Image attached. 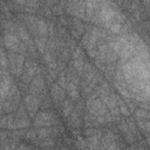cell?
Listing matches in <instances>:
<instances>
[{"label": "cell", "instance_id": "cell-10", "mask_svg": "<svg viewBox=\"0 0 150 150\" xmlns=\"http://www.w3.org/2000/svg\"><path fill=\"white\" fill-rule=\"evenodd\" d=\"M43 61H45V63H46L50 69H56V68H57V62H56L55 57H54L53 54H52L50 52H48V50H46V52L43 53Z\"/></svg>", "mask_w": 150, "mask_h": 150}, {"label": "cell", "instance_id": "cell-18", "mask_svg": "<svg viewBox=\"0 0 150 150\" xmlns=\"http://www.w3.org/2000/svg\"><path fill=\"white\" fill-rule=\"evenodd\" d=\"M62 89H64L66 90V88H67V80H66V75L63 74V73H61L60 75H59V79H57V82H56Z\"/></svg>", "mask_w": 150, "mask_h": 150}, {"label": "cell", "instance_id": "cell-24", "mask_svg": "<svg viewBox=\"0 0 150 150\" xmlns=\"http://www.w3.org/2000/svg\"><path fill=\"white\" fill-rule=\"evenodd\" d=\"M84 1H94V2H96L97 0H84Z\"/></svg>", "mask_w": 150, "mask_h": 150}, {"label": "cell", "instance_id": "cell-20", "mask_svg": "<svg viewBox=\"0 0 150 150\" xmlns=\"http://www.w3.org/2000/svg\"><path fill=\"white\" fill-rule=\"evenodd\" d=\"M75 59H83V52L80 47H76L73 53V60H75Z\"/></svg>", "mask_w": 150, "mask_h": 150}, {"label": "cell", "instance_id": "cell-4", "mask_svg": "<svg viewBox=\"0 0 150 150\" xmlns=\"http://www.w3.org/2000/svg\"><path fill=\"white\" fill-rule=\"evenodd\" d=\"M23 102H25V107L27 111L30 112V115H34L40 107V98L36 96V94H32V93L27 94L25 96Z\"/></svg>", "mask_w": 150, "mask_h": 150}, {"label": "cell", "instance_id": "cell-12", "mask_svg": "<svg viewBox=\"0 0 150 150\" xmlns=\"http://www.w3.org/2000/svg\"><path fill=\"white\" fill-rule=\"evenodd\" d=\"M16 66H15V74L18 76H21V73H22V69H23V64H25V56L22 53H18L16 54Z\"/></svg>", "mask_w": 150, "mask_h": 150}, {"label": "cell", "instance_id": "cell-1", "mask_svg": "<svg viewBox=\"0 0 150 150\" xmlns=\"http://www.w3.org/2000/svg\"><path fill=\"white\" fill-rule=\"evenodd\" d=\"M4 45L9 52H14V53H25L27 49V47H25L22 41L19 39V36L14 32H6L5 33Z\"/></svg>", "mask_w": 150, "mask_h": 150}, {"label": "cell", "instance_id": "cell-11", "mask_svg": "<svg viewBox=\"0 0 150 150\" xmlns=\"http://www.w3.org/2000/svg\"><path fill=\"white\" fill-rule=\"evenodd\" d=\"M35 46H36V49L41 54H43L47 50V47H48L47 38L46 36H36L35 38Z\"/></svg>", "mask_w": 150, "mask_h": 150}, {"label": "cell", "instance_id": "cell-19", "mask_svg": "<svg viewBox=\"0 0 150 150\" xmlns=\"http://www.w3.org/2000/svg\"><path fill=\"white\" fill-rule=\"evenodd\" d=\"M7 62H8V59L5 54V52L2 49H0V66L2 68H6L7 67Z\"/></svg>", "mask_w": 150, "mask_h": 150}, {"label": "cell", "instance_id": "cell-23", "mask_svg": "<svg viewBox=\"0 0 150 150\" xmlns=\"http://www.w3.org/2000/svg\"><path fill=\"white\" fill-rule=\"evenodd\" d=\"M13 1L18 5H25L26 4V0H13Z\"/></svg>", "mask_w": 150, "mask_h": 150}, {"label": "cell", "instance_id": "cell-7", "mask_svg": "<svg viewBox=\"0 0 150 150\" xmlns=\"http://www.w3.org/2000/svg\"><path fill=\"white\" fill-rule=\"evenodd\" d=\"M11 86L12 82L9 80V77H7L6 75H2L0 79V98H6L11 91Z\"/></svg>", "mask_w": 150, "mask_h": 150}, {"label": "cell", "instance_id": "cell-6", "mask_svg": "<svg viewBox=\"0 0 150 150\" xmlns=\"http://www.w3.org/2000/svg\"><path fill=\"white\" fill-rule=\"evenodd\" d=\"M50 95H52L53 101L55 103H59L66 98V90L62 89L57 83H54L52 86V89H50Z\"/></svg>", "mask_w": 150, "mask_h": 150}, {"label": "cell", "instance_id": "cell-15", "mask_svg": "<svg viewBox=\"0 0 150 150\" xmlns=\"http://www.w3.org/2000/svg\"><path fill=\"white\" fill-rule=\"evenodd\" d=\"M135 117L136 121H148L149 120V112L148 109H137L135 111Z\"/></svg>", "mask_w": 150, "mask_h": 150}, {"label": "cell", "instance_id": "cell-25", "mask_svg": "<svg viewBox=\"0 0 150 150\" xmlns=\"http://www.w3.org/2000/svg\"><path fill=\"white\" fill-rule=\"evenodd\" d=\"M117 1H120V2H122V1H124V0H117Z\"/></svg>", "mask_w": 150, "mask_h": 150}, {"label": "cell", "instance_id": "cell-16", "mask_svg": "<svg viewBox=\"0 0 150 150\" xmlns=\"http://www.w3.org/2000/svg\"><path fill=\"white\" fill-rule=\"evenodd\" d=\"M117 104H118V110H120V112L122 114V115H124V116H129V109H128V107L125 105V103L121 100V98H118L117 97Z\"/></svg>", "mask_w": 150, "mask_h": 150}, {"label": "cell", "instance_id": "cell-5", "mask_svg": "<svg viewBox=\"0 0 150 150\" xmlns=\"http://www.w3.org/2000/svg\"><path fill=\"white\" fill-rule=\"evenodd\" d=\"M45 80L42 77L41 74H36L33 80L30 81V86H29V91L32 94H40L43 89H45Z\"/></svg>", "mask_w": 150, "mask_h": 150}, {"label": "cell", "instance_id": "cell-9", "mask_svg": "<svg viewBox=\"0 0 150 150\" xmlns=\"http://www.w3.org/2000/svg\"><path fill=\"white\" fill-rule=\"evenodd\" d=\"M68 118H69V125L71 127V128H79L80 125H81V118H80V112L77 111V110H73L71 112H70V115L68 116Z\"/></svg>", "mask_w": 150, "mask_h": 150}, {"label": "cell", "instance_id": "cell-21", "mask_svg": "<svg viewBox=\"0 0 150 150\" xmlns=\"http://www.w3.org/2000/svg\"><path fill=\"white\" fill-rule=\"evenodd\" d=\"M25 5H27L29 8H38L39 7L38 0H26V4Z\"/></svg>", "mask_w": 150, "mask_h": 150}, {"label": "cell", "instance_id": "cell-22", "mask_svg": "<svg viewBox=\"0 0 150 150\" xmlns=\"http://www.w3.org/2000/svg\"><path fill=\"white\" fill-rule=\"evenodd\" d=\"M53 145H54V143H53V141H52L50 138H48V139L46 138L45 142L42 143V146H45V148H46V146H47V148H50V146H53Z\"/></svg>", "mask_w": 150, "mask_h": 150}, {"label": "cell", "instance_id": "cell-8", "mask_svg": "<svg viewBox=\"0 0 150 150\" xmlns=\"http://www.w3.org/2000/svg\"><path fill=\"white\" fill-rule=\"evenodd\" d=\"M67 91H68V95L69 97L73 100V101H77L80 98V91H79V87H77V82L73 79L70 80L68 83H67Z\"/></svg>", "mask_w": 150, "mask_h": 150}, {"label": "cell", "instance_id": "cell-13", "mask_svg": "<svg viewBox=\"0 0 150 150\" xmlns=\"http://www.w3.org/2000/svg\"><path fill=\"white\" fill-rule=\"evenodd\" d=\"M74 110V103L70 100H63L62 101V115L64 117H68L70 112Z\"/></svg>", "mask_w": 150, "mask_h": 150}, {"label": "cell", "instance_id": "cell-17", "mask_svg": "<svg viewBox=\"0 0 150 150\" xmlns=\"http://www.w3.org/2000/svg\"><path fill=\"white\" fill-rule=\"evenodd\" d=\"M83 66H84V60L83 59H75V60H73V67L79 73L83 71Z\"/></svg>", "mask_w": 150, "mask_h": 150}, {"label": "cell", "instance_id": "cell-3", "mask_svg": "<svg viewBox=\"0 0 150 150\" xmlns=\"http://www.w3.org/2000/svg\"><path fill=\"white\" fill-rule=\"evenodd\" d=\"M36 74H39V66L33 61H27L21 73V80L23 83L27 84L33 80Z\"/></svg>", "mask_w": 150, "mask_h": 150}, {"label": "cell", "instance_id": "cell-2", "mask_svg": "<svg viewBox=\"0 0 150 150\" xmlns=\"http://www.w3.org/2000/svg\"><path fill=\"white\" fill-rule=\"evenodd\" d=\"M56 123V117L50 111H41L34 117V125L40 127H52Z\"/></svg>", "mask_w": 150, "mask_h": 150}, {"label": "cell", "instance_id": "cell-14", "mask_svg": "<svg viewBox=\"0 0 150 150\" xmlns=\"http://www.w3.org/2000/svg\"><path fill=\"white\" fill-rule=\"evenodd\" d=\"M50 134H52L50 127H40V128L38 129V131H36V136H38L39 138H41V139L48 138V137L50 136Z\"/></svg>", "mask_w": 150, "mask_h": 150}]
</instances>
